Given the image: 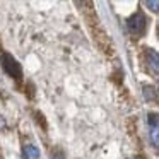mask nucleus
Returning <instances> with one entry per match:
<instances>
[{
	"instance_id": "5",
	"label": "nucleus",
	"mask_w": 159,
	"mask_h": 159,
	"mask_svg": "<svg viewBox=\"0 0 159 159\" xmlns=\"http://www.w3.org/2000/svg\"><path fill=\"white\" fill-rule=\"evenodd\" d=\"M144 96H145V99L147 101H156V98H157V94H156V89L154 87H149V86H145L144 87Z\"/></svg>"
},
{
	"instance_id": "6",
	"label": "nucleus",
	"mask_w": 159,
	"mask_h": 159,
	"mask_svg": "<svg viewBox=\"0 0 159 159\" xmlns=\"http://www.w3.org/2000/svg\"><path fill=\"white\" fill-rule=\"evenodd\" d=\"M147 9H151L152 12H157L159 11V0H144Z\"/></svg>"
},
{
	"instance_id": "4",
	"label": "nucleus",
	"mask_w": 159,
	"mask_h": 159,
	"mask_svg": "<svg viewBox=\"0 0 159 159\" xmlns=\"http://www.w3.org/2000/svg\"><path fill=\"white\" fill-rule=\"evenodd\" d=\"M22 157L24 159H38L39 157L38 147H34V145H31V144L24 145V149H22Z\"/></svg>"
},
{
	"instance_id": "1",
	"label": "nucleus",
	"mask_w": 159,
	"mask_h": 159,
	"mask_svg": "<svg viewBox=\"0 0 159 159\" xmlns=\"http://www.w3.org/2000/svg\"><path fill=\"white\" fill-rule=\"evenodd\" d=\"M0 62H2V69H4L5 74H9L11 77H16L17 80L21 79L22 70H21V65L17 63V60H14L9 53H4L2 58H0Z\"/></svg>"
},
{
	"instance_id": "3",
	"label": "nucleus",
	"mask_w": 159,
	"mask_h": 159,
	"mask_svg": "<svg viewBox=\"0 0 159 159\" xmlns=\"http://www.w3.org/2000/svg\"><path fill=\"white\" fill-rule=\"evenodd\" d=\"M147 62H149V67H152V72L157 74L159 72V58L154 50H147Z\"/></svg>"
},
{
	"instance_id": "2",
	"label": "nucleus",
	"mask_w": 159,
	"mask_h": 159,
	"mask_svg": "<svg viewBox=\"0 0 159 159\" xmlns=\"http://www.w3.org/2000/svg\"><path fill=\"white\" fill-rule=\"evenodd\" d=\"M128 31L134 33V34H142L145 31V17L142 12H135L130 19L127 21Z\"/></svg>"
}]
</instances>
